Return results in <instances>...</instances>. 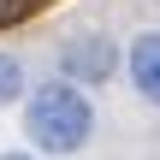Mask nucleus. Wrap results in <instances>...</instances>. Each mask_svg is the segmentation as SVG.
<instances>
[{
    "label": "nucleus",
    "mask_w": 160,
    "mask_h": 160,
    "mask_svg": "<svg viewBox=\"0 0 160 160\" xmlns=\"http://www.w3.org/2000/svg\"><path fill=\"white\" fill-rule=\"evenodd\" d=\"M113 65H119V48H113V36H101V30H83V36H71V42L59 48V71H65L71 83H107Z\"/></svg>",
    "instance_id": "2"
},
{
    "label": "nucleus",
    "mask_w": 160,
    "mask_h": 160,
    "mask_svg": "<svg viewBox=\"0 0 160 160\" xmlns=\"http://www.w3.org/2000/svg\"><path fill=\"white\" fill-rule=\"evenodd\" d=\"M125 65H131V83H137V95L160 107V30L131 36V48H125Z\"/></svg>",
    "instance_id": "3"
},
{
    "label": "nucleus",
    "mask_w": 160,
    "mask_h": 160,
    "mask_svg": "<svg viewBox=\"0 0 160 160\" xmlns=\"http://www.w3.org/2000/svg\"><path fill=\"white\" fill-rule=\"evenodd\" d=\"M24 137L42 154H77L95 137V101L83 95V83L59 77V83L30 89V101H24Z\"/></svg>",
    "instance_id": "1"
},
{
    "label": "nucleus",
    "mask_w": 160,
    "mask_h": 160,
    "mask_svg": "<svg viewBox=\"0 0 160 160\" xmlns=\"http://www.w3.org/2000/svg\"><path fill=\"white\" fill-rule=\"evenodd\" d=\"M12 6H18V0H0V18H6V12H12Z\"/></svg>",
    "instance_id": "5"
},
{
    "label": "nucleus",
    "mask_w": 160,
    "mask_h": 160,
    "mask_svg": "<svg viewBox=\"0 0 160 160\" xmlns=\"http://www.w3.org/2000/svg\"><path fill=\"white\" fill-rule=\"evenodd\" d=\"M18 95H24V65H18L12 53H0V107L18 101Z\"/></svg>",
    "instance_id": "4"
},
{
    "label": "nucleus",
    "mask_w": 160,
    "mask_h": 160,
    "mask_svg": "<svg viewBox=\"0 0 160 160\" xmlns=\"http://www.w3.org/2000/svg\"><path fill=\"white\" fill-rule=\"evenodd\" d=\"M0 160H30V154H0Z\"/></svg>",
    "instance_id": "6"
}]
</instances>
